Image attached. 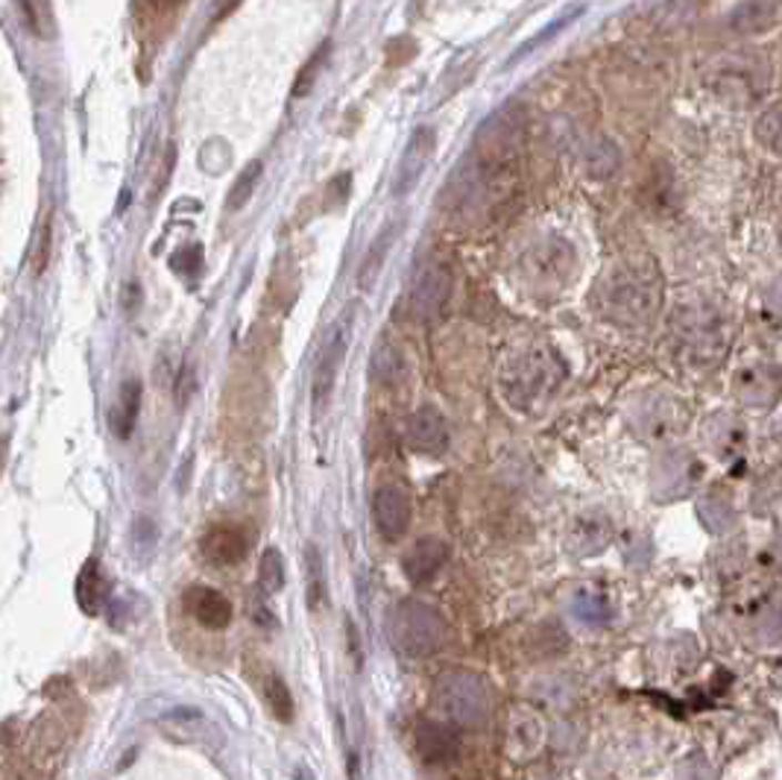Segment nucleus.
Returning a JSON list of instances; mask_svg holds the SVG:
<instances>
[{
	"label": "nucleus",
	"mask_w": 782,
	"mask_h": 780,
	"mask_svg": "<svg viewBox=\"0 0 782 780\" xmlns=\"http://www.w3.org/2000/svg\"><path fill=\"white\" fill-rule=\"evenodd\" d=\"M434 705L457 728H481L492 710L487 681L469 669L443 672L434 683Z\"/></svg>",
	"instance_id": "obj_1"
},
{
	"label": "nucleus",
	"mask_w": 782,
	"mask_h": 780,
	"mask_svg": "<svg viewBox=\"0 0 782 780\" xmlns=\"http://www.w3.org/2000/svg\"><path fill=\"white\" fill-rule=\"evenodd\" d=\"M390 637L408 657H431L446 646L448 625L431 605L405 599L390 614Z\"/></svg>",
	"instance_id": "obj_2"
},
{
	"label": "nucleus",
	"mask_w": 782,
	"mask_h": 780,
	"mask_svg": "<svg viewBox=\"0 0 782 780\" xmlns=\"http://www.w3.org/2000/svg\"><path fill=\"white\" fill-rule=\"evenodd\" d=\"M346 346H349V317H343V321L332 328V335H328L326 346H323V355H319L317 369H314L311 399H314L317 414L326 408L332 394H335V382L337 373H341L343 358H346Z\"/></svg>",
	"instance_id": "obj_3"
},
{
	"label": "nucleus",
	"mask_w": 782,
	"mask_h": 780,
	"mask_svg": "<svg viewBox=\"0 0 782 780\" xmlns=\"http://www.w3.org/2000/svg\"><path fill=\"white\" fill-rule=\"evenodd\" d=\"M451 273L446 264H428L425 271H419L414 287H410V312L416 321H434L440 317L446 308L448 296H451Z\"/></svg>",
	"instance_id": "obj_4"
},
{
	"label": "nucleus",
	"mask_w": 782,
	"mask_h": 780,
	"mask_svg": "<svg viewBox=\"0 0 782 780\" xmlns=\"http://www.w3.org/2000/svg\"><path fill=\"white\" fill-rule=\"evenodd\" d=\"M410 514H414V508H410V496L405 487L382 485L375 490L373 519L384 540L396 543L399 537H405L410 526Z\"/></svg>",
	"instance_id": "obj_5"
},
{
	"label": "nucleus",
	"mask_w": 782,
	"mask_h": 780,
	"mask_svg": "<svg viewBox=\"0 0 782 780\" xmlns=\"http://www.w3.org/2000/svg\"><path fill=\"white\" fill-rule=\"evenodd\" d=\"M434 156V130L428 126H419V130L410 135L408 148L402 153V162L396 168V180H393V194L396 197H405L410 191L416 189V182L423 180L425 168L431 162Z\"/></svg>",
	"instance_id": "obj_6"
},
{
	"label": "nucleus",
	"mask_w": 782,
	"mask_h": 780,
	"mask_svg": "<svg viewBox=\"0 0 782 780\" xmlns=\"http://www.w3.org/2000/svg\"><path fill=\"white\" fill-rule=\"evenodd\" d=\"M185 610L196 625H203L209 631H223V628H228L232 619H235L232 601H228L221 590L203 587V584H196V587L185 590Z\"/></svg>",
	"instance_id": "obj_7"
},
{
	"label": "nucleus",
	"mask_w": 782,
	"mask_h": 780,
	"mask_svg": "<svg viewBox=\"0 0 782 780\" xmlns=\"http://www.w3.org/2000/svg\"><path fill=\"white\" fill-rule=\"evenodd\" d=\"M159 728H162L171 739H176V742H191V746H205V748H212L221 742V731H217V728H214L200 710H191V707L167 710V713L159 719Z\"/></svg>",
	"instance_id": "obj_8"
},
{
	"label": "nucleus",
	"mask_w": 782,
	"mask_h": 780,
	"mask_svg": "<svg viewBox=\"0 0 782 780\" xmlns=\"http://www.w3.org/2000/svg\"><path fill=\"white\" fill-rule=\"evenodd\" d=\"M246 551H250V537L228 523L209 528L200 540V555L212 567H235L246 558Z\"/></svg>",
	"instance_id": "obj_9"
},
{
	"label": "nucleus",
	"mask_w": 782,
	"mask_h": 780,
	"mask_svg": "<svg viewBox=\"0 0 782 780\" xmlns=\"http://www.w3.org/2000/svg\"><path fill=\"white\" fill-rule=\"evenodd\" d=\"M405 437H408V446L414 452H423V455H440V452H446L448 446L446 419H443V414L434 408V405H423V408L410 414Z\"/></svg>",
	"instance_id": "obj_10"
},
{
	"label": "nucleus",
	"mask_w": 782,
	"mask_h": 780,
	"mask_svg": "<svg viewBox=\"0 0 782 780\" xmlns=\"http://www.w3.org/2000/svg\"><path fill=\"white\" fill-rule=\"evenodd\" d=\"M448 560V546L437 537H423L416 540L405 558H402V569H405V578L410 584H425L431 581L434 575L440 573V567Z\"/></svg>",
	"instance_id": "obj_11"
},
{
	"label": "nucleus",
	"mask_w": 782,
	"mask_h": 780,
	"mask_svg": "<svg viewBox=\"0 0 782 780\" xmlns=\"http://www.w3.org/2000/svg\"><path fill=\"white\" fill-rule=\"evenodd\" d=\"M416 751L425 763H451L460 751L455 731L440 722H423L416 728Z\"/></svg>",
	"instance_id": "obj_12"
},
{
	"label": "nucleus",
	"mask_w": 782,
	"mask_h": 780,
	"mask_svg": "<svg viewBox=\"0 0 782 780\" xmlns=\"http://www.w3.org/2000/svg\"><path fill=\"white\" fill-rule=\"evenodd\" d=\"M141 399H144V387H141L139 378H126L118 391V399H114L112 417H109V426H112V435L118 440H130L132 432H135V423H139L141 414Z\"/></svg>",
	"instance_id": "obj_13"
},
{
	"label": "nucleus",
	"mask_w": 782,
	"mask_h": 780,
	"mask_svg": "<svg viewBox=\"0 0 782 780\" xmlns=\"http://www.w3.org/2000/svg\"><path fill=\"white\" fill-rule=\"evenodd\" d=\"M109 601V581L98 558H89L77 575V605L85 616H98Z\"/></svg>",
	"instance_id": "obj_14"
},
{
	"label": "nucleus",
	"mask_w": 782,
	"mask_h": 780,
	"mask_svg": "<svg viewBox=\"0 0 782 780\" xmlns=\"http://www.w3.org/2000/svg\"><path fill=\"white\" fill-rule=\"evenodd\" d=\"M393 241H396V223H387V226L375 235L373 244H369L367 255H364V262H360L358 267V287L364 294L373 291L378 276H382L384 262H387V255H390L393 250Z\"/></svg>",
	"instance_id": "obj_15"
},
{
	"label": "nucleus",
	"mask_w": 782,
	"mask_h": 780,
	"mask_svg": "<svg viewBox=\"0 0 782 780\" xmlns=\"http://www.w3.org/2000/svg\"><path fill=\"white\" fill-rule=\"evenodd\" d=\"M373 376L384 385H393V382H399L405 376V355L390 337H382L373 350Z\"/></svg>",
	"instance_id": "obj_16"
},
{
	"label": "nucleus",
	"mask_w": 782,
	"mask_h": 780,
	"mask_svg": "<svg viewBox=\"0 0 782 780\" xmlns=\"http://www.w3.org/2000/svg\"><path fill=\"white\" fill-rule=\"evenodd\" d=\"M261 690H264V701H267L270 713L276 716L278 722H291L294 719V696H291L287 683L276 672H270L264 678Z\"/></svg>",
	"instance_id": "obj_17"
},
{
	"label": "nucleus",
	"mask_w": 782,
	"mask_h": 780,
	"mask_svg": "<svg viewBox=\"0 0 782 780\" xmlns=\"http://www.w3.org/2000/svg\"><path fill=\"white\" fill-rule=\"evenodd\" d=\"M261 173H264V164H261L258 159H253V162L246 164L244 171L237 173L235 185L228 189V197H226L228 212H241V209H244V205L253 200L255 189H258Z\"/></svg>",
	"instance_id": "obj_18"
},
{
	"label": "nucleus",
	"mask_w": 782,
	"mask_h": 780,
	"mask_svg": "<svg viewBox=\"0 0 782 780\" xmlns=\"http://www.w3.org/2000/svg\"><path fill=\"white\" fill-rule=\"evenodd\" d=\"M258 584L261 592H267V596H273V592H278L285 587V558H282V551L273 549V546L264 549V555H261Z\"/></svg>",
	"instance_id": "obj_19"
},
{
	"label": "nucleus",
	"mask_w": 782,
	"mask_h": 780,
	"mask_svg": "<svg viewBox=\"0 0 782 780\" xmlns=\"http://www.w3.org/2000/svg\"><path fill=\"white\" fill-rule=\"evenodd\" d=\"M756 139L762 148L782 156V103H774L762 112V118L756 121Z\"/></svg>",
	"instance_id": "obj_20"
},
{
	"label": "nucleus",
	"mask_w": 782,
	"mask_h": 780,
	"mask_svg": "<svg viewBox=\"0 0 782 780\" xmlns=\"http://www.w3.org/2000/svg\"><path fill=\"white\" fill-rule=\"evenodd\" d=\"M328 53H332V44L323 41V44L317 48V53L302 65V71L296 74V82H294V98H305V94H311L314 82H317L319 74H323V65H326Z\"/></svg>",
	"instance_id": "obj_21"
},
{
	"label": "nucleus",
	"mask_w": 782,
	"mask_h": 780,
	"mask_svg": "<svg viewBox=\"0 0 782 780\" xmlns=\"http://www.w3.org/2000/svg\"><path fill=\"white\" fill-rule=\"evenodd\" d=\"M305 564H308V605L311 610H317L326 596V587H323V560L314 546H305Z\"/></svg>",
	"instance_id": "obj_22"
},
{
	"label": "nucleus",
	"mask_w": 782,
	"mask_h": 780,
	"mask_svg": "<svg viewBox=\"0 0 782 780\" xmlns=\"http://www.w3.org/2000/svg\"><path fill=\"white\" fill-rule=\"evenodd\" d=\"M171 267L176 273H200V267H203V246L200 244H191V246H182L180 253L171 255Z\"/></svg>",
	"instance_id": "obj_23"
},
{
	"label": "nucleus",
	"mask_w": 782,
	"mask_h": 780,
	"mask_svg": "<svg viewBox=\"0 0 782 780\" xmlns=\"http://www.w3.org/2000/svg\"><path fill=\"white\" fill-rule=\"evenodd\" d=\"M48 259H50V221L41 226L39 244H35V255H33V271L44 273V267H48Z\"/></svg>",
	"instance_id": "obj_24"
},
{
	"label": "nucleus",
	"mask_w": 782,
	"mask_h": 780,
	"mask_svg": "<svg viewBox=\"0 0 782 780\" xmlns=\"http://www.w3.org/2000/svg\"><path fill=\"white\" fill-rule=\"evenodd\" d=\"M141 305V287L139 285H126V291H123V308L126 312H135Z\"/></svg>",
	"instance_id": "obj_25"
},
{
	"label": "nucleus",
	"mask_w": 782,
	"mask_h": 780,
	"mask_svg": "<svg viewBox=\"0 0 782 780\" xmlns=\"http://www.w3.org/2000/svg\"><path fill=\"white\" fill-rule=\"evenodd\" d=\"M148 7H155V9H171V7H176L180 0H144Z\"/></svg>",
	"instance_id": "obj_26"
},
{
	"label": "nucleus",
	"mask_w": 782,
	"mask_h": 780,
	"mask_svg": "<svg viewBox=\"0 0 782 780\" xmlns=\"http://www.w3.org/2000/svg\"><path fill=\"white\" fill-rule=\"evenodd\" d=\"M7 446L9 437H0V473H3V460H7Z\"/></svg>",
	"instance_id": "obj_27"
}]
</instances>
